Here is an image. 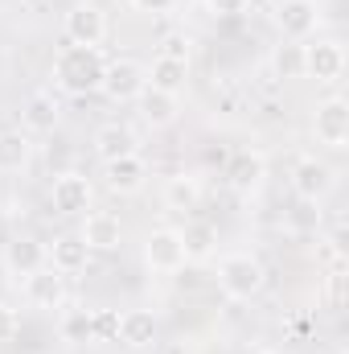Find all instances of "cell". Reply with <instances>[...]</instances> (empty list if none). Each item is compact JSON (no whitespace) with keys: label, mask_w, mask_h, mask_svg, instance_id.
I'll use <instances>...</instances> for the list:
<instances>
[{"label":"cell","mask_w":349,"mask_h":354,"mask_svg":"<svg viewBox=\"0 0 349 354\" xmlns=\"http://www.w3.org/2000/svg\"><path fill=\"white\" fill-rule=\"evenodd\" d=\"M107 58L94 46H62L54 58V87L66 95H94L103 83Z\"/></svg>","instance_id":"cell-1"},{"label":"cell","mask_w":349,"mask_h":354,"mask_svg":"<svg viewBox=\"0 0 349 354\" xmlns=\"http://www.w3.org/2000/svg\"><path fill=\"white\" fill-rule=\"evenodd\" d=\"M267 284V268L251 256V252H230L218 260V288L226 301H255Z\"/></svg>","instance_id":"cell-2"},{"label":"cell","mask_w":349,"mask_h":354,"mask_svg":"<svg viewBox=\"0 0 349 354\" xmlns=\"http://www.w3.org/2000/svg\"><path fill=\"white\" fill-rule=\"evenodd\" d=\"M300 75L321 83V87L341 83V75H346V46L337 37H317V41L300 46Z\"/></svg>","instance_id":"cell-3"},{"label":"cell","mask_w":349,"mask_h":354,"mask_svg":"<svg viewBox=\"0 0 349 354\" xmlns=\"http://www.w3.org/2000/svg\"><path fill=\"white\" fill-rule=\"evenodd\" d=\"M62 33H66L70 46H94V50H103V41H107V12L94 0H79V4L66 8Z\"/></svg>","instance_id":"cell-4"},{"label":"cell","mask_w":349,"mask_h":354,"mask_svg":"<svg viewBox=\"0 0 349 354\" xmlns=\"http://www.w3.org/2000/svg\"><path fill=\"white\" fill-rule=\"evenodd\" d=\"M144 264L152 268L157 276H177L181 268L189 264L185 235H181L177 227H157V231L144 239Z\"/></svg>","instance_id":"cell-5"},{"label":"cell","mask_w":349,"mask_h":354,"mask_svg":"<svg viewBox=\"0 0 349 354\" xmlns=\"http://www.w3.org/2000/svg\"><path fill=\"white\" fill-rule=\"evenodd\" d=\"M333 185H337V177H333V165L329 161H321V157H300L296 165H292V189H296V198L300 202H308V206H317V202H325L329 194H333Z\"/></svg>","instance_id":"cell-6"},{"label":"cell","mask_w":349,"mask_h":354,"mask_svg":"<svg viewBox=\"0 0 349 354\" xmlns=\"http://www.w3.org/2000/svg\"><path fill=\"white\" fill-rule=\"evenodd\" d=\"M144 87H148V79H144V66L136 58H111L103 71V83H99V91L111 103H136Z\"/></svg>","instance_id":"cell-7"},{"label":"cell","mask_w":349,"mask_h":354,"mask_svg":"<svg viewBox=\"0 0 349 354\" xmlns=\"http://www.w3.org/2000/svg\"><path fill=\"white\" fill-rule=\"evenodd\" d=\"M312 132L325 149H346L349 145V99L346 95H329L317 103V115H312Z\"/></svg>","instance_id":"cell-8"},{"label":"cell","mask_w":349,"mask_h":354,"mask_svg":"<svg viewBox=\"0 0 349 354\" xmlns=\"http://www.w3.org/2000/svg\"><path fill=\"white\" fill-rule=\"evenodd\" d=\"M271 21L288 41H312V33L321 25V8H317V0H275Z\"/></svg>","instance_id":"cell-9"},{"label":"cell","mask_w":349,"mask_h":354,"mask_svg":"<svg viewBox=\"0 0 349 354\" xmlns=\"http://www.w3.org/2000/svg\"><path fill=\"white\" fill-rule=\"evenodd\" d=\"M90 202H94V189L83 174H58L54 185H50V206L62 214V218H74V214H87Z\"/></svg>","instance_id":"cell-10"},{"label":"cell","mask_w":349,"mask_h":354,"mask_svg":"<svg viewBox=\"0 0 349 354\" xmlns=\"http://www.w3.org/2000/svg\"><path fill=\"white\" fill-rule=\"evenodd\" d=\"M25 301H29L33 309H46V313L66 309V276L54 272L50 264H41L37 272L25 276Z\"/></svg>","instance_id":"cell-11"},{"label":"cell","mask_w":349,"mask_h":354,"mask_svg":"<svg viewBox=\"0 0 349 354\" xmlns=\"http://www.w3.org/2000/svg\"><path fill=\"white\" fill-rule=\"evenodd\" d=\"M267 177V157L259 149H239L230 161H226V185L235 194H255Z\"/></svg>","instance_id":"cell-12"},{"label":"cell","mask_w":349,"mask_h":354,"mask_svg":"<svg viewBox=\"0 0 349 354\" xmlns=\"http://www.w3.org/2000/svg\"><path fill=\"white\" fill-rule=\"evenodd\" d=\"M79 239L87 243V252H115L123 243V223L111 210H90L83 231H79Z\"/></svg>","instance_id":"cell-13"},{"label":"cell","mask_w":349,"mask_h":354,"mask_svg":"<svg viewBox=\"0 0 349 354\" xmlns=\"http://www.w3.org/2000/svg\"><path fill=\"white\" fill-rule=\"evenodd\" d=\"M103 177H107V189L111 194H140L148 185V161L140 153H128L119 161H107L103 165Z\"/></svg>","instance_id":"cell-14"},{"label":"cell","mask_w":349,"mask_h":354,"mask_svg":"<svg viewBox=\"0 0 349 354\" xmlns=\"http://www.w3.org/2000/svg\"><path fill=\"white\" fill-rule=\"evenodd\" d=\"M58 115H62V103H58V95L54 91H33L29 99H25V107H21V132H29V136H41V132H54L58 128Z\"/></svg>","instance_id":"cell-15"},{"label":"cell","mask_w":349,"mask_h":354,"mask_svg":"<svg viewBox=\"0 0 349 354\" xmlns=\"http://www.w3.org/2000/svg\"><path fill=\"white\" fill-rule=\"evenodd\" d=\"M157 330H161V322H157L152 309H128V313H119L115 342H123L128 351H144V346L157 342Z\"/></svg>","instance_id":"cell-16"},{"label":"cell","mask_w":349,"mask_h":354,"mask_svg":"<svg viewBox=\"0 0 349 354\" xmlns=\"http://www.w3.org/2000/svg\"><path fill=\"white\" fill-rule=\"evenodd\" d=\"M94 157L107 165V161H119V157H128V153H140V140H136V132L128 128V124H119V120H111V124H103L99 132H94Z\"/></svg>","instance_id":"cell-17"},{"label":"cell","mask_w":349,"mask_h":354,"mask_svg":"<svg viewBox=\"0 0 349 354\" xmlns=\"http://www.w3.org/2000/svg\"><path fill=\"white\" fill-rule=\"evenodd\" d=\"M144 79H148V87L165 91V95H181V91L189 87V62L157 54L152 66H144Z\"/></svg>","instance_id":"cell-18"},{"label":"cell","mask_w":349,"mask_h":354,"mask_svg":"<svg viewBox=\"0 0 349 354\" xmlns=\"http://www.w3.org/2000/svg\"><path fill=\"white\" fill-rule=\"evenodd\" d=\"M181 95H165V91L157 87H144L140 91V120L148 124V128H169V124H177V115H181V103H177Z\"/></svg>","instance_id":"cell-19"},{"label":"cell","mask_w":349,"mask_h":354,"mask_svg":"<svg viewBox=\"0 0 349 354\" xmlns=\"http://www.w3.org/2000/svg\"><path fill=\"white\" fill-rule=\"evenodd\" d=\"M87 243L79 239V235H58L50 248H46V264L54 268V272H62V276H74V272H83L87 268Z\"/></svg>","instance_id":"cell-20"},{"label":"cell","mask_w":349,"mask_h":354,"mask_svg":"<svg viewBox=\"0 0 349 354\" xmlns=\"http://www.w3.org/2000/svg\"><path fill=\"white\" fill-rule=\"evenodd\" d=\"M165 206L173 214H197V206H201V181L189 174L169 177L165 181Z\"/></svg>","instance_id":"cell-21"},{"label":"cell","mask_w":349,"mask_h":354,"mask_svg":"<svg viewBox=\"0 0 349 354\" xmlns=\"http://www.w3.org/2000/svg\"><path fill=\"white\" fill-rule=\"evenodd\" d=\"M29 161H33V136L21 128L0 132V174H21Z\"/></svg>","instance_id":"cell-22"},{"label":"cell","mask_w":349,"mask_h":354,"mask_svg":"<svg viewBox=\"0 0 349 354\" xmlns=\"http://www.w3.org/2000/svg\"><path fill=\"white\" fill-rule=\"evenodd\" d=\"M41 264H46V243H37V239H12L8 252H4V268L17 280H25L29 272H37Z\"/></svg>","instance_id":"cell-23"},{"label":"cell","mask_w":349,"mask_h":354,"mask_svg":"<svg viewBox=\"0 0 349 354\" xmlns=\"http://www.w3.org/2000/svg\"><path fill=\"white\" fill-rule=\"evenodd\" d=\"M90 317H94V309H62L58 330H62V338H66L70 346H79V342L94 338V334H90Z\"/></svg>","instance_id":"cell-24"},{"label":"cell","mask_w":349,"mask_h":354,"mask_svg":"<svg viewBox=\"0 0 349 354\" xmlns=\"http://www.w3.org/2000/svg\"><path fill=\"white\" fill-rule=\"evenodd\" d=\"M181 235H185V252H189V260H193V256H210V248H214V227L197 223V227H185Z\"/></svg>","instance_id":"cell-25"},{"label":"cell","mask_w":349,"mask_h":354,"mask_svg":"<svg viewBox=\"0 0 349 354\" xmlns=\"http://www.w3.org/2000/svg\"><path fill=\"white\" fill-rule=\"evenodd\" d=\"M115 330H119V313H115V309H94L90 334H94V338H115Z\"/></svg>","instance_id":"cell-26"},{"label":"cell","mask_w":349,"mask_h":354,"mask_svg":"<svg viewBox=\"0 0 349 354\" xmlns=\"http://www.w3.org/2000/svg\"><path fill=\"white\" fill-rule=\"evenodd\" d=\"M161 54H165V58H181V62H189V37H185V33H173V37H165Z\"/></svg>","instance_id":"cell-27"},{"label":"cell","mask_w":349,"mask_h":354,"mask_svg":"<svg viewBox=\"0 0 349 354\" xmlns=\"http://www.w3.org/2000/svg\"><path fill=\"white\" fill-rule=\"evenodd\" d=\"M206 8H210L214 17H239V12L247 8V0H206Z\"/></svg>","instance_id":"cell-28"},{"label":"cell","mask_w":349,"mask_h":354,"mask_svg":"<svg viewBox=\"0 0 349 354\" xmlns=\"http://www.w3.org/2000/svg\"><path fill=\"white\" fill-rule=\"evenodd\" d=\"M132 4H136L140 12H173L181 0H132Z\"/></svg>","instance_id":"cell-29"},{"label":"cell","mask_w":349,"mask_h":354,"mask_svg":"<svg viewBox=\"0 0 349 354\" xmlns=\"http://www.w3.org/2000/svg\"><path fill=\"white\" fill-rule=\"evenodd\" d=\"M165 354H189V346H185V342H169V346H165Z\"/></svg>","instance_id":"cell-30"},{"label":"cell","mask_w":349,"mask_h":354,"mask_svg":"<svg viewBox=\"0 0 349 354\" xmlns=\"http://www.w3.org/2000/svg\"><path fill=\"white\" fill-rule=\"evenodd\" d=\"M259 354H283V351H259Z\"/></svg>","instance_id":"cell-31"}]
</instances>
